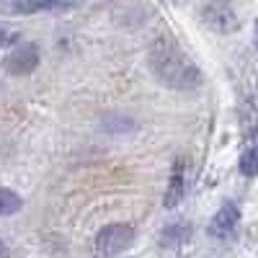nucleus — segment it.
I'll return each instance as SVG.
<instances>
[{
	"mask_svg": "<svg viewBox=\"0 0 258 258\" xmlns=\"http://www.w3.org/2000/svg\"><path fill=\"white\" fill-rule=\"evenodd\" d=\"M24 207V199L8 186H0V217H13V214L21 212Z\"/></svg>",
	"mask_w": 258,
	"mask_h": 258,
	"instance_id": "nucleus-9",
	"label": "nucleus"
},
{
	"mask_svg": "<svg viewBox=\"0 0 258 258\" xmlns=\"http://www.w3.org/2000/svg\"><path fill=\"white\" fill-rule=\"evenodd\" d=\"M147 64H150V73L158 78V83H163L170 91H194L204 80L199 64L170 36H158L150 44Z\"/></svg>",
	"mask_w": 258,
	"mask_h": 258,
	"instance_id": "nucleus-1",
	"label": "nucleus"
},
{
	"mask_svg": "<svg viewBox=\"0 0 258 258\" xmlns=\"http://www.w3.org/2000/svg\"><path fill=\"white\" fill-rule=\"evenodd\" d=\"M240 225V207L235 202H222V207L214 212V217L207 225L209 238L214 240H232Z\"/></svg>",
	"mask_w": 258,
	"mask_h": 258,
	"instance_id": "nucleus-4",
	"label": "nucleus"
},
{
	"mask_svg": "<svg viewBox=\"0 0 258 258\" xmlns=\"http://www.w3.org/2000/svg\"><path fill=\"white\" fill-rule=\"evenodd\" d=\"M41 62V54H39V47L34 41H24L8 52V57L3 59V68L8 75L13 78H24V75H31Z\"/></svg>",
	"mask_w": 258,
	"mask_h": 258,
	"instance_id": "nucleus-3",
	"label": "nucleus"
},
{
	"mask_svg": "<svg viewBox=\"0 0 258 258\" xmlns=\"http://www.w3.org/2000/svg\"><path fill=\"white\" fill-rule=\"evenodd\" d=\"M202 21H204L207 29L217 31V34H232V31H238V26H240V21H238V16H235V11L227 3H220V0L207 3L202 8Z\"/></svg>",
	"mask_w": 258,
	"mask_h": 258,
	"instance_id": "nucleus-5",
	"label": "nucleus"
},
{
	"mask_svg": "<svg viewBox=\"0 0 258 258\" xmlns=\"http://www.w3.org/2000/svg\"><path fill=\"white\" fill-rule=\"evenodd\" d=\"M18 6H21V0H0V13H11V16H16Z\"/></svg>",
	"mask_w": 258,
	"mask_h": 258,
	"instance_id": "nucleus-11",
	"label": "nucleus"
},
{
	"mask_svg": "<svg viewBox=\"0 0 258 258\" xmlns=\"http://www.w3.org/2000/svg\"><path fill=\"white\" fill-rule=\"evenodd\" d=\"M238 168H240V173H243L245 178H255V176H258V142L250 145L245 153L240 155Z\"/></svg>",
	"mask_w": 258,
	"mask_h": 258,
	"instance_id": "nucleus-10",
	"label": "nucleus"
},
{
	"mask_svg": "<svg viewBox=\"0 0 258 258\" xmlns=\"http://www.w3.org/2000/svg\"><path fill=\"white\" fill-rule=\"evenodd\" d=\"M8 39H13V36H8L6 29H0V44H8Z\"/></svg>",
	"mask_w": 258,
	"mask_h": 258,
	"instance_id": "nucleus-12",
	"label": "nucleus"
},
{
	"mask_svg": "<svg viewBox=\"0 0 258 258\" xmlns=\"http://www.w3.org/2000/svg\"><path fill=\"white\" fill-rule=\"evenodd\" d=\"M191 240V225L186 222H173L163 227L160 232V248H181Z\"/></svg>",
	"mask_w": 258,
	"mask_h": 258,
	"instance_id": "nucleus-8",
	"label": "nucleus"
},
{
	"mask_svg": "<svg viewBox=\"0 0 258 258\" xmlns=\"http://www.w3.org/2000/svg\"><path fill=\"white\" fill-rule=\"evenodd\" d=\"M137 240V230L135 225L129 222H111L98 230L96 235V250L103 255V258H114L124 250H129Z\"/></svg>",
	"mask_w": 258,
	"mask_h": 258,
	"instance_id": "nucleus-2",
	"label": "nucleus"
},
{
	"mask_svg": "<svg viewBox=\"0 0 258 258\" xmlns=\"http://www.w3.org/2000/svg\"><path fill=\"white\" fill-rule=\"evenodd\" d=\"M186 197V160L176 158L173 170H170V178H168V188H165V197H163V207L165 209H176Z\"/></svg>",
	"mask_w": 258,
	"mask_h": 258,
	"instance_id": "nucleus-6",
	"label": "nucleus"
},
{
	"mask_svg": "<svg viewBox=\"0 0 258 258\" xmlns=\"http://www.w3.org/2000/svg\"><path fill=\"white\" fill-rule=\"evenodd\" d=\"M0 258H8V245L0 240Z\"/></svg>",
	"mask_w": 258,
	"mask_h": 258,
	"instance_id": "nucleus-13",
	"label": "nucleus"
},
{
	"mask_svg": "<svg viewBox=\"0 0 258 258\" xmlns=\"http://www.w3.org/2000/svg\"><path fill=\"white\" fill-rule=\"evenodd\" d=\"M255 39H258V18H255Z\"/></svg>",
	"mask_w": 258,
	"mask_h": 258,
	"instance_id": "nucleus-15",
	"label": "nucleus"
},
{
	"mask_svg": "<svg viewBox=\"0 0 258 258\" xmlns=\"http://www.w3.org/2000/svg\"><path fill=\"white\" fill-rule=\"evenodd\" d=\"M165 3H173V6H183L186 0H165Z\"/></svg>",
	"mask_w": 258,
	"mask_h": 258,
	"instance_id": "nucleus-14",
	"label": "nucleus"
},
{
	"mask_svg": "<svg viewBox=\"0 0 258 258\" xmlns=\"http://www.w3.org/2000/svg\"><path fill=\"white\" fill-rule=\"evenodd\" d=\"M80 6V0H21V6L16 16H31V13H62V11H73Z\"/></svg>",
	"mask_w": 258,
	"mask_h": 258,
	"instance_id": "nucleus-7",
	"label": "nucleus"
}]
</instances>
